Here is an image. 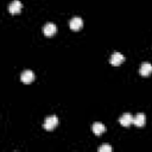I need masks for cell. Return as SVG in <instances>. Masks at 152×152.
Here are the masks:
<instances>
[{
  "instance_id": "1",
  "label": "cell",
  "mask_w": 152,
  "mask_h": 152,
  "mask_svg": "<svg viewBox=\"0 0 152 152\" xmlns=\"http://www.w3.org/2000/svg\"><path fill=\"white\" fill-rule=\"evenodd\" d=\"M57 125H58V119H57V116L51 115V116H49V118L45 119V121H44V124H43V127H44L46 131H52V129H55V128L57 127Z\"/></svg>"
},
{
  "instance_id": "2",
  "label": "cell",
  "mask_w": 152,
  "mask_h": 152,
  "mask_svg": "<svg viewBox=\"0 0 152 152\" xmlns=\"http://www.w3.org/2000/svg\"><path fill=\"white\" fill-rule=\"evenodd\" d=\"M21 8H23V4L19 0H13L8 5V12L11 14H18V13H20L21 12Z\"/></svg>"
},
{
  "instance_id": "3",
  "label": "cell",
  "mask_w": 152,
  "mask_h": 152,
  "mask_svg": "<svg viewBox=\"0 0 152 152\" xmlns=\"http://www.w3.org/2000/svg\"><path fill=\"white\" fill-rule=\"evenodd\" d=\"M124 61H125V57H124V55H122V53H120V52H114V53L110 56V59H109L110 64H112V65H114V66L120 65Z\"/></svg>"
},
{
  "instance_id": "4",
  "label": "cell",
  "mask_w": 152,
  "mask_h": 152,
  "mask_svg": "<svg viewBox=\"0 0 152 152\" xmlns=\"http://www.w3.org/2000/svg\"><path fill=\"white\" fill-rule=\"evenodd\" d=\"M69 26H70V28H71L72 31H80V30L82 28V26H83V21H82L81 18L75 17V18H72V19L70 20Z\"/></svg>"
},
{
  "instance_id": "5",
  "label": "cell",
  "mask_w": 152,
  "mask_h": 152,
  "mask_svg": "<svg viewBox=\"0 0 152 152\" xmlns=\"http://www.w3.org/2000/svg\"><path fill=\"white\" fill-rule=\"evenodd\" d=\"M20 80H21L23 83L28 84V83H31V82L34 80V74H33L31 70H25L24 72H21V75H20Z\"/></svg>"
},
{
  "instance_id": "6",
  "label": "cell",
  "mask_w": 152,
  "mask_h": 152,
  "mask_svg": "<svg viewBox=\"0 0 152 152\" xmlns=\"http://www.w3.org/2000/svg\"><path fill=\"white\" fill-rule=\"evenodd\" d=\"M139 72H140V75H141L142 77H147V76H150V75L152 74V64H151V63H147V62L142 63V64L140 65V70H139Z\"/></svg>"
},
{
  "instance_id": "7",
  "label": "cell",
  "mask_w": 152,
  "mask_h": 152,
  "mask_svg": "<svg viewBox=\"0 0 152 152\" xmlns=\"http://www.w3.org/2000/svg\"><path fill=\"white\" fill-rule=\"evenodd\" d=\"M43 32H44V34L46 37H51V36H53L57 32V27H56V25L53 23H48L43 27Z\"/></svg>"
},
{
  "instance_id": "8",
  "label": "cell",
  "mask_w": 152,
  "mask_h": 152,
  "mask_svg": "<svg viewBox=\"0 0 152 152\" xmlns=\"http://www.w3.org/2000/svg\"><path fill=\"white\" fill-rule=\"evenodd\" d=\"M119 122L121 126L124 127H128L129 125L133 124V116L129 114V113H125L120 119H119Z\"/></svg>"
},
{
  "instance_id": "9",
  "label": "cell",
  "mask_w": 152,
  "mask_h": 152,
  "mask_svg": "<svg viewBox=\"0 0 152 152\" xmlns=\"http://www.w3.org/2000/svg\"><path fill=\"white\" fill-rule=\"evenodd\" d=\"M145 122H146V116L142 113H139L133 118V125L137 127H144Z\"/></svg>"
},
{
  "instance_id": "10",
  "label": "cell",
  "mask_w": 152,
  "mask_h": 152,
  "mask_svg": "<svg viewBox=\"0 0 152 152\" xmlns=\"http://www.w3.org/2000/svg\"><path fill=\"white\" fill-rule=\"evenodd\" d=\"M106 132V127L102 125V124H100V122H95L94 125H93V133L95 134V135H101L102 133H104Z\"/></svg>"
},
{
  "instance_id": "11",
  "label": "cell",
  "mask_w": 152,
  "mask_h": 152,
  "mask_svg": "<svg viewBox=\"0 0 152 152\" xmlns=\"http://www.w3.org/2000/svg\"><path fill=\"white\" fill-rule=\"evenodd\" d=\"M99 152H112V147L109 145H102L99 148Z\"/></svg>"
}]
</instances>
